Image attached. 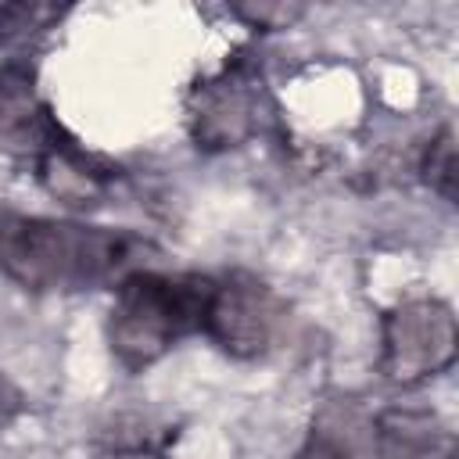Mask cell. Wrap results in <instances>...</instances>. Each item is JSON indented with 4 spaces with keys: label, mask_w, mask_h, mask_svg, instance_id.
I'll use <instances>...</instances> for the list:
<instances>
[{
    "label": "cell",
    "mask_w": 459,
    "mask_h": 459,
    "mask_svg": "<svg viewBox=\"0 0 459 459\" xmlns=\"http://www.w3.org/2000/svg\"><path fill=\"white\" fill-rule=\"evenodd\" d=\"M129 233L43 215H0V269L25 290H86L136 273Z\"/></svg>",
    "instance_id": "1"
},
{
    "label": "cell",
    "mask_w": 459,
    "mask_h": 459,
    "mask_svg": "<svg viewBox=\"0 0 459 459\" xmlns=\"http://www.w3.org/2000/svg\"><path fill=\"white\" fill-rule=\"evenodd\" d=\"M212 280L201 276H169V273H129L118 283L108 344L126 369H143L158 362L176 341L201 326Z\"/></svg>",
    "instance_id": "2"
},
{
    "label": "cell",
    "mask_w": 459,
    "mask_h": 459,
    "mask_svg": "<svg viewBox=\"0 0 459 459\" xmlns=\"http://www.w3.org/2000/svg\"><path fill=\"white\" fill-rule=\"evenodd\" d=\"M459 330L455 316L437 298H409L384 316L380 330V373L391 384L412 387L455 362Z\"/></svg>",
    "instance_id": "3"
},
{
    "label": "cell",
    "mask_w": 459,
    "mask_h": 459,
    "mask_svg": "<svg viewBox=\"0 0 459 459\" xmlns=\"http://www.w3.org/2000/svg\"><path fill=\"white\" fill-rule=\"evenodd\" d=\"M283 319H287V308L273 294V287H265L251 273H233L212 283L201 326L226 355L258 359L276 344Z\"/></svg>",
    "instance_id": "4"
},
{
    "label": "cell",
    "mask_w": 459,
    "mask_h": 459,
    "mask_svg": "<svg viewBox=\"0 0 459 459\" xmlns=\"http://www.w3.org/2000/svg\"><path fill=\"white\" fill-rule=\"evenodd\" d=\"M194 136L204 147H237L255 126V93L240 79L208 82L197 90Z\"/></svg>",
    "instance_id": "5"
},
{
    "label": "cell",
    "mask_w": 459,
    "mask_h": 459,
    "mask_svg": "<svg viewBox=\"0 0 459 459\" xmlns=\"http://www.w3.org/2000/svg\"><path fill=\"white\" fill-rule=\"evenodd\" d=\"M377 459H455L452 430L423 409H391L373 423Z\"/></svg>",
    "instance_id": "6"
},
{
    "label": "cell",
    "mask_w": 459,
    "mask_h": 459,
    "mask_svg": "<svg viewBox=\"0 0 459 459\" xmlns=\"http://www.w3.org/2000/svg\"><path fill=\"white\" fill-rule=\"evenodd\" d=\"M39 179H43L47 194L68 208H93L108 194V176L97 165H90L82 154H75L61 143H50L39 154Z\"/></svg>",
    "instance_id": "7"
},
{
    "label": "cell",
    "mask_w": 459,
    "mask_h": 459,
    "mask_svg": "<svg viewBox=\"0 0 459 459\" xmlns=\"http://www.w3.org/2000/svg\"><path fill=\"white\" fill-rule=\"evenodd\" d=\"M50 143V122L32 90L25 82H0V147L43 154Z\"/></svg>",
    "instance_id": "8"
},
{
    "label": "cell",
    "mask_w": 459,
    "mask_h": 459,
    "mask_svg": "<svg viewBox=\"0 0 459 459\" xmlns=\"http://www.w3.org/2000/svg\"><path fill=\"white\" fill-rule=\"evenodd\" d=\"M423 183L434 194H441L445 201L455 197V133H452V126H445L430 140V147L423 154Z\"/></svg>",
    "instance_id": "9"
},
{
    "label": "cell",
    "mask_w": 459,
    "mask_h": 459,
    "mask_svg": "<svg viewBox=\"0 0 459 459\" xmlns=\"http://www.w3.org/2000/svg\"><path fill=\"white\" fill-rule=\"evenodd\" d=\"M237 14L247 18L251 25L287 29L294 18H301V7H287V4H251V7H237Z\"/></svg>",
    "instance_id": "10"
},
{
    "label": "cell",
    "mask_w": 459,
    "mask_h": 459,
    "mask_svg": "<svg viewBox=\"0 0 459 459\" xmlns=\"http://www.w3.org/2000/svg\"><path fill=\"white\" fill-rule=\"evenodd\" d=\"M108 459H158V455L147 452V448H118V452H111Z\"/></svg>",
    "instance_id": "11"
}]
</instances>
